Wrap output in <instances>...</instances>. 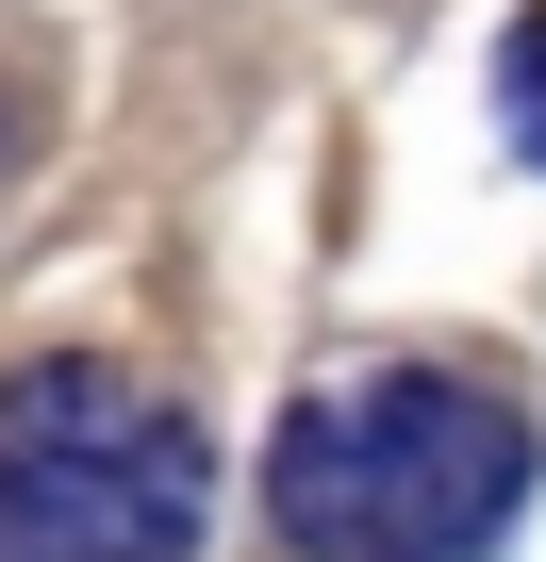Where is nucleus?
Returning <instances> with one entry per match:
<instances>
[{
	"label": "nucleus",
	"instance_id": "obj_1",
	"mask_svg": "<svg viewBox=\"0 0 546 562\" xmlns=\"http://www.w3.org/2000/svg\"><path fill=\"white\" fill-rule=\"evenodd\" d=\"M530 496V414L447 364H365L282 414L265 513L299 562H480Z\"/></svg>",
	"mask_w": 546,
	"mask_h": 562
},
{
	"label": "nucleus",
	"instance_id": "obj_2",
	"mask_svg": "<svg viewBox=\"0 0 546 562\" xmlns=\"http://www.w3.org/2000/svg\"><path fill=\"white\" fill-rule=\"evenodd\" d=\"M215 447L133 364H18L0 381V562H199Z\"/></svg>",
	"mask_w": 546,
	"mask_h": 562
},
{
	"label": "nucleus",
	"instance_id": "obj_3",
	"mask_svg": "<svg viewBox=\"0 0 546 562\" xmlns=\"http://www.w3.org/2000/svg\"><path fill=\"white\" fill-rule=\"evenodd\" d=\"M497 116H513V149H530V166H546V18H530V34H513V67H497Z\"/></svg>",
	"mask_w": 546,
	"mask_h": 562
}]
</instances>
